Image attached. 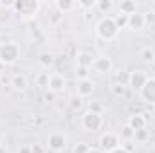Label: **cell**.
<instances>
[{
  "label": "cell",
  "mask_w": 155,
  "mask_h": 153,
  "mask_svg": "<svg viewBox=\"0 0 155 153\" xmlns=\"http://www.w3.org/2000/svg\"><path fill=\"white\" fill-rule=\"evenodd\" d=\"M143 16H144L146 25H155V11H146V13H143Z\"/></svg>",
  "instance_id": "cell-29"
},
{
  "label": "cell",
  "mask_w": 155,
  "mask_h": 153,
  "mask_svg": "<svg viewBox=\"0 0 155 153\" xmlns=\"http://www.w3.org/2000/svg\"><path fill=\"white\" fill-rule=\"evenodd\" d=\"M144 25L146 24H144L143 13H134V15L128 16V29H132V31H143Z\"/></svg>",
  "instance_id": "cell-12"
},
{
  "label": "cell",
  "mask_w": 155,
  "mask_h": 153,
  "mask_svg": "<svg viewBox=\"0 0 155 153\" xmlns=\"http://www.w3.org/2000/svg\"><path fill=\"white\" fill-rule=\"evenodd\" d=\"M81 126H83V130L85 132H97V130H101L103 128V115L99 114V112H92V110H88V112H85V114L81 115Z\"/></svg>",
  "instance_id": "cell-4"
},
{
  "label": "cell",
  "mask_w": 155,
  "mask_h": 153,
  "mask_svg": "<svg viewBox=\"0 0 155 153\" xmlns=\"http://www.w3.org/2000/svg\"><path fill=\"white\" fill-rule=\"evenodd\" d=\"M88 153H103V151H101V150H94V148H92V150H90Z\"/></svg>",
  "instance_id": "cell-36"
},
{
  "label": "cell",
  "mask_w": 155,
  "mask_h": 153,
  "mask_svg": "<svg viewBox=\"0 0 155 153\" xmlns=\"http://www.w3.org/2000/svg\"><path fill=\"white\" fill-rule=\"evenodd\" d=\"M76 60H78V67H85V69H90L92 67V61H94V58L88 52H79Z\"/></svg>",
  "instance_id": "cell-19"
},
{
  "label": "cell",
  "mask_w": 155,
  "mask_h": 153,
  "mask_svg": "<svg viewBox=\"0 0 155 153\" xmlns=\"http://www.w3.org/2000/svg\"><path fill=\"white\" fill-rule=\"evenodd\" d=\"M152 63H153V65H155V58H153V61H152Z\"/></svg>",
  "instance_id": "cell-37"
},
{
  "label": "cell",
  "mask_w": 155,
  "mask_h": 153,
  "mask_svg": "<svg viewBox=\"0 0 155 153\" xmlns=\"http://www.w3.org/2000/svg\"><path fill=\"white\" fill-rule=\"evenodd\" d=\"M18 153H31V146H20Z\"/></svg>",
  "instance_id": "cell-34"
},
{
  "label": "cell",
  "mask_w": 155,
  "mask_h": 153,
  "mask_svg": "<svg viewBox=\"0 0 155 153\" xmlns=\"http://www.w3.org/2000/svg\"><path fill=\"white\" fill-rule=\"evenodd\" d=\"M38 63L43 67V69H51L54 65V54L49 52V50H43L38 54Z\"/></svg>",
  "instance_id": "cell-16"
},
{
  "label": "cell",
  "mask_w": 155,
  "mask_h": 153,
  "mask_svg": "<svg viewBox=\"0 0 155 153\" xmlns=\"http://www.w3.org/2000/svg\"><path fill=\"white\" fill-rule=\"evenodd\" d=\"M31 153H45V146L41 142H35L31 144Z\"/></svg>",
  "instance_id": "cell-31"
},
{
  "label": "cell",
  "mask_w": 155,
  "mask_h": 153,
  "mask_svg": "<svg viewBox=\"0 0 155 153\" xmlns=\"http://www.w3.org/2000/svg\"><path fill=\"white\" fill-rule=\"evenodd\" d=\"M49 79H51V76L47 72H40L36 76V85L40 88H49Z\"/></svg>",
  "instance_id": "cell-21"
},
{
  "label": "cell",
  "mask_w": 155,
  "mask_h": 153,
  "mask_svg": "<svg viewBox=\"0 0 155 153\" xmlns=\"http://www.w3.org/2000/svg\"><path fill=\"white\" fill-rule=\"evenodd\" d=\"M96 34H97V38H101L103 41H114L119 36V29H117L114 18L112 16H103L96 24Z\"/></svg>",
  "instance_id": "cell-1"
},
{
  "label": "cell",
  "mask_w": 155,
  "mask_h": 153,
  "mask_svg": "<svg viewBox=\"0 0 155 153\" xmlns=\"http://www.w3.org/2000/svg\"><path fill=\"white\" fill-rule=\"evenodd\" d=\"M65 86H67V81H65L63 76H60V74H52V76H51V79H49V90H51L52 94L63 92Z\"/></svg>",
  "instance_id": "cell-11"
},
{
  "label": "cell",
  "mask_w": 155,
  "mask_h": 153,
  "mask_svg": "<svg viewBox=\"0 0 155 153\" xmlns=\"http://www.w3.org/2000/svg\"><path fill=\"white\" fill-rule=\"evenodd\" d=\"M94 90H96V83H94L90 77L78 81V96H79V97H88V96L94 94Z\"/></svg>",
  "instance_id": "cell-10"
},
{
  "label": "cell",
  "mask_w": 155,
  "mask_h": 153,
  "mask_svg": "<svg viewBox=\"0 0 155 153\" xmlns=\"http://www.w3.org/2000/svg\"><path fill=\"white\" fill-rule=\"evenodd\" d=\"M90 69H94L97 74H108V72H112V69H114L112 58H108V56H97V58H94Z\"/></svg>",
  "instance_id": "cell-7"
},
{
  "label": "cell",
  "mask_w": 155,
  "mask_h": 153,
  "mask_svg": "<svg viewBox=\"0 0 155 153\" xmlns=\"http://www.w3.org/2000/svg\"><path fill=\"white\" fill-rule=\"evenodd\" d=\"M96 7H97L101 13H108V11L114 7V2H112V0H97V2H96Z\"/></svg>",
  "instance_id": "cell-20"
},
{
  "label": "cell",
  "mask_w": 155,
  "mask_h": 153,
  "mask_svg": "<svg viewBox=\"0 0 155 153\" xmlns=\"http://www.w3.org/2000/svg\"><path fill=\"white\" fill-rule=\"evenodd\" d=\"M146 81H148V74L144 72V70H134V72H130V86L132 88H135L137 92L146 85Z\"/></svg>",
  "instance_id": "cell-9"
},
{
  "label": "cell",
  "mask_w": 155,
  "mask_h": 153,
  "mask_svg": "<svg viewBox=\"0 0 155 153\" xmlns=\"http://www.w3.org/2000/svg\"><path fill=\"white\" fill-rule=\"evenodd\" d=\"M97 0H78V7L81 9H94Z\"/></svg>",
  "instance_id": "cell-27"
},
{
  "label": "cell",
  "mask_w": 155,
  "mask_h": 153,
  "mask_svg": "<svg viewBox=\"0 0 155 153\" xmlns=\"http://www.w3.org/2000/svg\"><path fill=\"white\" fill-rule=\"evenodd\" d=\"M139 94H141L143 101H146L150 105H155V77H148L146 85L139 90Z\"/></svg>",
  "instance_id": "cell-8"
},
{
  "label": "cell",
  "mask_w": 155,
  "mask_h": 153,
  "mask_svg": "<svg viewBox=\"0 0 155 153\" xmlns=\"http://www.w3.org/2000/svg\"><path fill=\"white\" fill-rule=\"evenodd\" d=\"M9 85H11L13 90H16V92H24V90L27 88V76L18 72V74H15V76L11 77Z\"/></svg>",
  "instance_id": "cell-13"
},
{
  "label": "cell",
  "mask_w": 155,
  "mask_h": 153,
  "mask_svg": "<svg viewBox=\"0 0 155 153\" xmlns=\"http://www.w3.org/2000/svg\"><path fill=\"white\" fill-rule=\"evenodd\" d=\"M119 13H123V15H126V16L137 13V4H135V0H123L121 5H119Z\"/></svg>",
  "instance_id": "cell-17"
},
{
  "label": "cell",
  "mask_w": 155,
  "mask_h": 153,
  "mask_svg": "<svg viewBox=\"0 0 155 153\" xmlns=\"http://www.w3.org/2000/svg\"><path fill=\"white\" fill-rule=\"evenodd\" d=\"M20 60V47L16 43H2L0 45V63L2 65H15Z\"/></svg>",
  "instance_id": "cell-3"
},
{
  "label": "cell",
  "mask_w": 155,
  "mask_h": 153,
  "mask_svg": "<svg viewBox=\"0 0 155 153\" xmlns=\"http://www.w3.org/2000/svg\"><path fill=\"white\" fill-rule=\"evenodd\" d=\"M148 137H150V133H148V130L144 128V130H137L135 132V141H139V142H143V141H148Z\"/></svg>",
  "instance_id": "cell-28"
},
{
  "label": "cell",
  "mask_w": 155,
  "mask_h": 153,
  "mask_svg": "<svg viewBox=\"0 0 155 153\" xmlns=\"http://www.w3.org/2000/svg\"><path fill=\"white\" fill-rule=\"evenodd\" d=\"M54 96H56V94H52V92H47L45 99H47V101H52V99H54Z\"/></svg>",
  "instance_id": "cell-35"
},
{
  "label": "cell",
  "mask_w": 155,
  "mask_h": 153,
  "mask_svg": "<svg viewBox=\"0 0 155 153\" xmlns=\"http://www.w3.org/2000/svg\"><path fill=\"white\" fill-rule=\"evenodd\" d=\"M121 137H123L124 141H132V139L135 137V130H132L128 124H124V126L121 128Z\"/></svg>",
  "instance_id": "cell-23"
},
{
  "label": "cell",
  "mask_w": 155,
  "mask_h": 153,
  "mask_svg": "<svg viewBox=\"0 0 155 153\" xmlns=\"http://www.w3.org/2000/svg\"><path fill=\"white\" fill-rule=\"evenodd\" d=\"M119 146H123L121 141H119V135L112 133V132H107L99 137V150L103 153H110L112 150H116Z\"/></svg>",
  "instance_id": "cell-5"
},
{
  "label": "cell",
  "mask_w": 155,
  "mask_h": 153,
  "mask_svg": "<svg viewBox=\"0 0 155 153\" xmlns=\"http://www.w3.org/2000/svg\"><path fill=\"white\" fill-rule=\"evenodd\" d=\"M69 106H71L72 110H79V108L83 106V97H79L78 94H74V96L69 99Z\"/></svg>",
  "instance_id": "cell-24"
},
{
  "label": "cell",
  "mask_w": 155,
  "mask_h": 153,
  "mask_svg": "<svg viewBox=\"0 0 155 153\" xmlns=\"http://www.w3.org/2000/svg\"><path fill=\"white\" fill-rule=\"evenodd\" d=\"M110 153H132V151H128L124 146H119V148H116V150H112Z\"/></svg>",
  "instance_id": "cell-33"
},
{
  "label": "cell",
  "mask_w": 155,
  "mask_h": 153,
  "mask_svg": "<svg viewBox=\"0 0 155 153\" xmlns=\"http://www.w3.org/2000/svg\"><path fill=\"white\" fill-rule=\"evenodd\" d=\"M112 79H114V85H123V86H126V85L130 83V72H126V70H116V72L112 74Z\"/></svg>",
  "instance_id": "cell-18"
},
{
  "label": "cell",
  "mask_w": 155,
  "mask_h": 153,
  "mask_svg": "<svg viewBox=\"0 0 155 153\" xmlns=\"http://www.w3.org/2000/svg\"><path fill=\"white\" fill-rule=\"evenodd\" d=\"M41 7L40 0H15L13 2V9L16 11V15L24 16V18H33L36 16Z\"/></svg>",
  "instance_id": "cell-2"
},
{
  "label": "cell",
  "mask_w": 155,
  "mask_h": 153,
  "mask_svg": "<svg viewBox=\"0 0 155 153\" xmlns=\"http://www.w3.org/2000/svg\"><path fill=\"white\" fill-rule=\"evenodd\" d=\"M124 92H126V86H123V85H112V94L114 96H124Z\"/></svg>",
  "instance_id": "cell-30"
},
{
  "label": "cell",
  "mask_w": 155,
  "mask_h": 153,
  "mask_svg": "<svg viewBox=\"0 0 155 153\" xmlns=\"http://www.w3.org/2000/svg\"><path fill=\"white\" fill-rule=\"evenodd\" d=\"M92 150V146L88 142H78L76 146L72 148V153H88Z\"/></svg>",
  "instance_id": "cell-26"
},
{
  "label": "cell",
  "mask_w": 155,
  "mask_h": 153,
  "mask_svg": "<svg viewBox=\"0 0 155 153\" xmlns=\"http://www.w3.org/2000/svg\"><path fill=\"white\" fill-rule=\"evenodd\" d=\"M47 144H49V148L52 151H61V150L67 148V137L61 132H52L47 137Z\"/></svg>",
  "instance_id": "cell-6"
},
{
  "label": "cell",
  "mask_w": 155,
  "mask_h": 153,
  "mask_svg": "<svg viewBox=\"0 0 155 153\" xmlns=\"http://www.w3.org/2000/svg\"><path fill=\"white\" fill-rule=\"evenodd\" d=\"M78 7V2L74 0H56V9L60 11V13H71V11H74Z\"/></svg>",
  "instance_id": "cell-15"
},
{
  "label": "cell",
  "mask_w": 155,
  "mask_h": 153,
  "mask_svg": "<svg viewBox=\"0 0 155 153\" xmlns=\"http://www.w3.org/2000/svg\"><path fill=\"white\" fill-rule=\"evenodd\" d=\"M76 74H78V77H79V81H81V79H88V69H85V67H78Z\"/></svg>",
  "instance_id": "cell-32"
},
{
  "label": "cell",
  "mask_w": 155,
  "mask_h": 153,
  "mask_svg": "<svg viewBox=\"0 0 155 153\" xmlns=\"http://www.w3.org/2000/svg\"><path fill=\"white\" fill-rule=\"evenodd\" d=\"M141 58H143L144 61L152 63V61H153V58H155V50H153V49H150V47L143 49V50H141Z\"/></svg>",
  "instance_id": "cell-25"
},
{
  "label": "cell",
  "mask_w": 155,
  "mask_h": 153,
  "mask_svg": "<svg viewBox=\"0 0 155 153\" xmlns=\"http://www.w3.org/2000/svg\"><path fill=\"white\" fill-rule=\"evenodd\" d=\"M132 130H144L146 128V117H144V114H134L130 115V119H128V122H126Z\"/></svg>",
  "instance_id": "cell-14"
},
{
  "label": "cell",
  "mask_w": 155,
  "mask_h": 153,
  "mask_svg": "<svg viewBox=\"0 0 155 153\" xmlns=\"http://www.w3.org/2000/svg\"><path fill=\"white\" fill-rule=\"evenodd\" d=\"M114 22H116L117 29L121 31V29H124V27H128V16L126 15H123V13H119L117 16H114Z\"/></svg>",
  "instance_id": "cell-22"
}]
</instances>
